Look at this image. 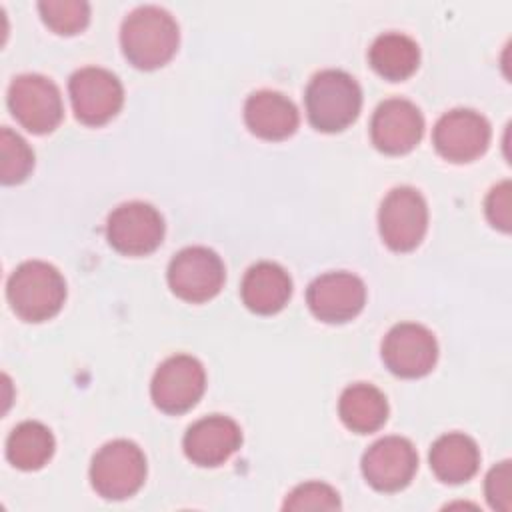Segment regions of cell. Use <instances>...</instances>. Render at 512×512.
<instances>
[{
  "label": "cell",
  "instance_id": "obj_1",
  "mask_svg": "<svg viewBox=\"0 0 512 512\" xmlns=\"http://www.w3.org/2000/svg\"><path fill=\"white\" fill-rule=\"evenodd\" d=\"M180 32L174 16L160 6L134 8L120 26V46L130 64L140 70L164 66L178 50Z\"/></svg>",
  "mask_w": 512,
  "mask_h": 512
},
{
  "label": "cell",
  "instance_id": "obj_2",
  "mask_svg": "<svg viewBox=\"0 0 512 512\" xmlns=\"http://www.w3.org/2000/svg\"><path fill=\"white\" fill-rule=\"evenodd\" d=\"M6 296L26 322H44L56 316L66 300V282L60 270L44 260H26L6 282Z\"/></svg>",
  "mask_w": 512,
  "mask_h": 512
},
{
  "label": "cell",
  "instance_id": "obj_3",
  "mask_svg": "<svg viewBox=\"0 0 512 512\" xmlns=\"http://www.w3.org/2000/svg\"><path fill=\"white\" fill-rule=\"evenodd\" d=\"M310 124L320 132H340L360 114L362 90L354 76L328 68L312 76L304 92Z\"/></svg>",
  "mask_w": 512,
  "mask_h": 512
},
{
  "label": "cell",
  "instance_id": "obj_4",
  "mask_svg": "<svg viewBox=\"0 0 512 512\" xmlns=\"http://www.w3.org/2000/svg\"><path fill=\"white\" fill-rule=\"evenodd\" d=\"M146 480V456L132 440L106 442L92 458V488L106 500L134 496Z\"/></svg>",
  "mask_w": 512,
  "mask_h": 512
},
{
  "label": "cell",
  "instance_id": "obj_5",
  "mask_svg": "<svg viewBox=\"0 0 512 512\" xmlns=\"http://www.w3.org/2000/svg\"><path fill=\"white\" fill-rule=\"evenodd\" d=\"M378 228L384 244L396 252L414 250L428 228V206L412 186L392 188L378 210Z\"/></svg>",
  "mask_w": 512,
  "mask_h": 512
},
{
  "label": "cell",
  "instance_id": "obj_6",
  "mask_svg": "<svg viewBox=\"0 0 512 512\" xmlns=\"http://www.w3.org/2000/svg\"><path fill=\"white\" fill-rule=\"evenodd\" d=\"M74 116L86 126L110 122L124 104V88L116 74L100 66H84L68 82Z\"/></svg>",
  "mask_w": 512,
  "mask_h": 512
},
{
  "label": "cell",
  "instance_id": "obj_7",
  "mask_svg": "<svg viewBox=\"0 0 512 512\" xmlns=\"http://www.w3.org/2000/svg\"><path fill=\"white\" fill-rule=\"evenodd\" d=\"M12 116L32 134L52 132L64 114L58 86L42 74H20L8 86Z\"/></svg>",
  "mask_w": 512,
  "mask_h": 512
},
{
  "label": "cell",
  "instance_id": "obj_8",
  "mask_svg": "<svg viewBox=\"0 0 512 512\" xmlns=\"http://www.w3.org/2000/svg\"><path fill=\"white\" fill-rule=\"evenodd\" d=\"M170 290L192 304L214 298L224 286V262L206 246H186L168 264Z\"/></svg>",
  "mask_w": 512,
  "mask_h": 512
},
{
  "label": "cell",
  "instance_id": "obj_9",
  "mask_svg": "<svg viewBox=\"0 0 512 512\" xmlns=\"http://www.w3.org/2000/svg\"><path fill=\"white\" fill-rule=\"evenodd\" d=\"M206 388V372L198 358L174 354L154 372L150 396L156 408L166 414H182L198 404Z\"/></svg>",
  "mask_w": 512,
  "mask_h": 512
},
{
  "label": "cell",
  "instance_id": "obj_10",
  "mask_svg": "<svg viewBox=\"0 0 512 512\" xmlns=\"http://www.w3.org/2000/svg\"><path fill=\"white\" fill-rule=\"evenodd\" d=\"M106 236L110 246L120 254L144 256L162 244L164 218L148 202H124L110 212Z\"/></svg>",
  "mask_w": 512,
  "mask_h": 512
},
{
  "label": "cell",
  "instance_id": "obj_11",
  "mask_svg": "<svg viewBox=\"0 0 512 512\" xmlns=\"http://www.w3.org/2000/svg\"><path fill=\"white\" fill-rule=\"evenodd\" d=\"M382 360L400 378L426 376L438 360L434 334L416 322H400L382 340Z\"/></svg>",
  "mask_w": 512,
  "mask_h": 512
},
{
  "label": "cell",
  "instance_id": "obj_12",
  "mask_svg": "<svg viewBox=\"0 0 512 512\" xmlns=\"http://www.w3.org/2000/svg\"><path fill=\"white\" fill-rule=\"evenodd\" d=\"M488 120L470 108H454L442 114L432 130L436 152L450 162H472L482 156L490 144Z\"/></svg>",
  "mask_w": 512,
  "mask_h": 512
},
{
  "label": "cell",
  "instance_id": "obj_13",
  "mask_svg": "<svg viewBox=\"0 0 512 512\" xmlns=\"http://www.w3.org/2000/svg\"><path fill=\"white\" fill-rule=\"evenodd\" d=\"M306 302L318 320L342 324L358 316L364 308L366 286L352 272H326L310 282Z\"/></svg>",
  "mask_w": 512,
  "mask_h": 512
},
{
  "label": "cell",
  "instance_id": "obj_14",
  "mask_svg": "<svg viewBox=\"0 0 512 512\" xmlns=\"http://www.w3.org/2000/svg\"><path fill=\"white\" fill-rule=\"evenodd\" d=\"M360 466L372 488L380 492H396L406 488L414 478L418 454L408 438L384 436L364 452Z\"/></svg>",
  "mask_w": 512,
  "mask_h": 512
},
{
  "label": "cell",
  "instance_id": "obj_15",
  "mask_svg": "<svg viewBox=\"0 0 512 512\" xmlns=\"http://www.w3.org/2000/svg\"><path fill=\"white\" fill-rule=\"evenodd\" d=\"M424 118L406 98H388L378 104L370 120L372 144L384 154H406L422 138Z\"/></svg>",
  "mask_w": 512,
  "mask_h": 512
},
{
  "label": "cell",
  "instance_id": "obj_16",
  "mask_svg": "<svg viewBox=\"0 0 512 512\" xmlns=\"http://www.w3.org/2000/svg\"><path fill=\"white\" fill-rule=\"evenodd\" d=\"M242 444L240 426L222 414H210L188 426L182 446L196 466L212 468L224 464Z\"/></svg>",
  "mask_w": 512,
  "mask_h": 512
},
{
  "label": "cell",
  "instance_id": "obj_17",
  "mask_svg": "<svg viewBox=\"0 0 512 512\" xmlns=\"http://www.w3.org/2000/svg\"><path fill=\"white\" fill-rule=\"evenodd\" d=\"M244 122L264 140H284L298 128L300 116L294 102L276 90L252 92L244 102Z\"/></svg>",
  "mask_w": 512,
  "mask_h": 512
},
{
  "label": "cell",
  "instance_id": "obj_18",
  "mask_svg": "<svg viewBox=\"0 0 512 512\" xmlns=\"http://www.w3.org/2000/svg\"><path fill=\"white\" fill-rule=\"evenodd\" d=\"M292 294V280L288 272L270 260L252 264L240 284V296L248 310L256 314L280 312Z\"/></svg>",
  "mask_w": 512,
  "mask_h": 512
},
{
  "label": "cell",
  "instance_id": "obj_19",
  "mask_svg": "<svg viewBox=\"0 0 512 512\" xmlns=\"http://www.w3.org/2000/svg\"><path fill=\"white\" fill-rule=\"evenodd\" d=\"M428 458L438 480L446 484H462L478 472L480 450L470 436L448 432L434 440Z\"/></svg>",
  "mask_w": 512,
  "mask_h": 512
},
{
  "label": "cell",
  "instance_id": "obj_20",
  "mask_svg": "<svg viewBox=\"0 0 512 512\" xmlns=\"http://www.w3.org/2000/svg\"><path fill=\"white\" fill-rule=\"evenodd\" d=\"M338 414L348 430L356 434H370L384 426L388 418V402L376 386L356 382L340 394Z\"/></svg>",
  "mask_w": 512,
  "mask_h": 512
},
{
  "label": "cell",
  "instance_id": "obj_21",
  "mask_svg": "<svg viewBox=\"0 0 512 512\" xmlns=\"http://www.w3.org/2000/svg\"><path fill=\"white\" fill-rule=\"evenodd\" d=\"M368 62L386 80H406L418 68L420 48L402 32H384L368 48Z\"/></svg>",
  "mask_w": 512,
  "mask_h": 512
},
{
  "label": "cell",
  "instance_id": "obj_22",
  "mask_svg": "<svg viewBox=\"0 0 512 512\" xmlns=\"http://www.w3.org/2000/svg\"><path fill=\"white\" fill-rule=\"evenodd\" d=\"M56 448L48 426L36 420L20 422L6 440V458L20 470H38L52 458Z\"/></svg>",
  "mask_w": 512,
  "mask_h": 512
},
{
  "label": "cell",
  "instance_id": "obj_23",
  "mask_svg": "<svg viewBox=\"0 0 512 512\" xmlns=\"http://www.w3.org/2000/svg\"><path fill=\"white\" fill-rule=\"evenodd\" d=\"M34 168V152L28 142L4 126L0 130V178L4 184H18Z\"/></svg>",
  "mask_w": 512,
  "mask_h": 512
},
{
  "label": "cell",
  "instance_id": "obj_24",
  "mask_svg": "<svg viewBox=\"0 0 512 512\" xmlns=\"http://www.w3.org/2000/svg\"><path fill=\"white\" fill-rule=\"evenodd\" d=\"M44 24L56 34H76L90 20V4L84 0H44L38 4Z\"/></svg>",
  "mask_w": 512,
  "mask_h": 512
},
{
  "label": "cell",
  "instance_id": "obj_25",
  "mask_svg": "<svg viewBox=\"0 0 512 512\" xmlns=\"http://www.w3.org/2000/svg\"><path fill=\"white\" fill-rule=\"evenodd\" d=\"M338 492L324 482H304L298 484L284 500V510H338Z\"/></svg>",
  "mask_w": 512,
  "mask_h": 512
},
{
  "label": "cell",
  "instance_id": "obj_26",
  "mask_svg": "<svg viewBox=\"0 0 512 512\" xmlns=\"http://www.w3.org/2000/svg\"><path fill=\"white\" fill-rule=\"evenodd\" d=\"M484 210H486V218L488 222L502 230L508 232L510 224H512V186L508 180L496 184L484 202Z\"/></svg>",
  "mask_w": 512,
  "mask_h": 512
},
{
  "label": "cell",
  "instance_id": "obj_27",
  "mask_svg": "<svg viewBox=\"0 0 512 512\" xmlns=\"http://www.w3.org/2000/svg\"><path fill=\"white\" fill-rule=\"evenodd\" d=\"M510 478H512L510 460H502L488 472L484 490H486V500L494 510H502V512L510 510V492H512Z\"/></svg>",
  "mask_w": 512,
  "mask_h": 512
}]
</instances>
